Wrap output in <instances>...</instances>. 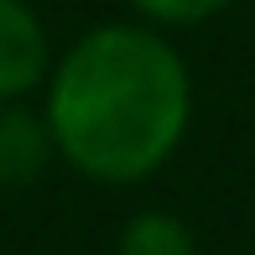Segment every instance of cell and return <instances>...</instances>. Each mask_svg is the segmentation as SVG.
<instances>
[{"mask_svg": "<svg viewBox=\"0 0 255 255\" xmlns=\"http://www.w3.org/2000/svg\"><path fill=\"white\" fill-rule=\"evenodd\" d=\"M57 161L47 115L26 104H0V188H31Z\"/></svg>", "mask_w": 255, "mask_h": 255, "instance_id": "cell-3", "label": "cell"}, {"mask_svg": "<svg viewBox=\"0 0 255 255\" xmlns=\"http://www.w3.org/2000/svg\"><path fill=\"white\" fill-rule=\"evenodd\" d=\"M52 73L47 26L26 0H0V104H21Z\"/></svg>", "mask_w": 255, "mask_h": 255, "instance_id": "cell-2", "label": "cell"}, {"mask_svg": "<svg viewBox=\"0 0 255 255\" xmlns=\"http://www.w3.org/2000/svg\"><path fill=\"white\" fill-rule=\"evenodd\" d=\"M235 0H130V10L146 26H203V21L224 16Z\"/></svg>", "mask_w": 255, "mask_h": 255, "instance_id": "cell-5", "label": "cell"}, {"mask_svg": "<svg viewBox=\"0 0 255 255\" xmlns=\"http://www.w3.org/2000/svg\"><path fill=\"white\" fill-rule=\"evenodd\" d=\"M57 161L89 182L130 188L177 156L193 125V73L146 21H110L73 42L47 73Z\"/></svg>", "mask_w": 255, "mask_h": 255, "instance_id": "cell-1", "label": "cell"}, {"mask_svg": "<svg viewBox=\"0 0 255 255\" xmlns=\"http://www.w3.org/2000/svg\"><path fill=\"white\" fill-rule=\"evenodd\" d=\"M115 255H198V235L167 208H146V214L125 219Z\"/></svg>", "mask_w": 255, "mask_h": 255, "instance_id": "cell-4", "label": "cell"}]
</instances>
